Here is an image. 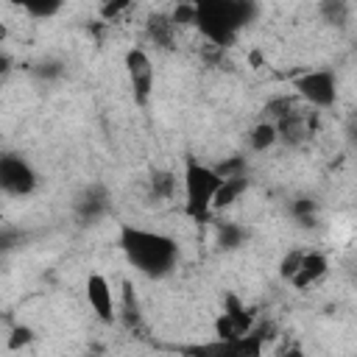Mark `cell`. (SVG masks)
I'll return each instance as SVG.
<instances>
[{
	"instance_id": "cell-2",
	"label": "cell",
	"mask_w": 357,
	"mask_h": 357,
	"mask_svg": "<svg viewBox=\"0 0 357 357\" xmlns=\"http://www.w3.org/2000/svg\"><path fill=\"white\" fill-rule=\"evenodd\" d=\"M254 11L257 8L243 0H201L195 3V28L215 47H229Z\"/></svg>"
},
{
	"instance_id": "cell-22",
	"label": "cell",
	"mask_w": 357,
	"mask_h": 357,
	"mask_svg": "<svg viewBox=\"0 0 357 357\" xmlns=\"http://www.w3.org/2000/svg\"><path fill=\"white\" fill-rule=\"evenodd\" d=\"M276 357H304V351H301V346L290 343V346H284L282 351H276Z\"/></svg>"
},
{
	"instance_id": "cell-1",
	"label": "cell",
	"mask_w": 357,
	"mask_h": 357,
	"mask_svg": "<svg viewBox=\"0 0 357 357\" xmlns=\"http://www.w3.org/2000/svg\"><path fill=\"white\" fill-rule=\"evenodd\" d=\"M117 243H120V251L126 254V259L139 273H145L151 279L167 276L178 262V243L170 234H162V231H151V229L123 223Z\"/></svg>"
},
{
	"instance_id": "cell-8",
	"label": "cell",
	"mask_w": 357,
	"mask_h": 357,
	"mask_svg": "<svg viewBox=\"0 0 357 357\" xmlns=\"http://www.w3.org/2000/svg\"><path fill=\"white\" fill-rule=\"evenodd\" d=\"M84 293H86V301H89L92 312L103 324H112L114 321V293H112L109 279L103 273H89L86 284H84Z\"/></svg>"
},
{
	"instance_id": "cell-11",
	"label": "cell",
	"mask_w": 357,
	"mask_h": 357,
	"mask_svg": "<svg viewBox=\"0 0 357 357\" xmlns=\"http://www.w3.org/2000/svg\"><path fill=\"white\" fill-rule=\"evenodd\" d=\"M276 142H279V131H276V126H273L271 120L257 123V126L251 128V134H248V145H251V151H257V153L273 148Z\"/></svg>"
},
{
	"instance_id": "cell-21",
	"label": "cell",
	"mask_w": 357,
	"mask_h": 357,
	"mask_svg": "<svg viewBox=\"0 0 357 357\" xmlns=\"http://www.w3.org/2000/svg\"><path fill=\"white\" fill-rule=\"evenodd\" d=\"M293 212H296V218H301V220H304V226H310L312 212H315V204H312V201H307V198H301L298 204H293Z\"/></svg>"
},
{
	"instance_id": "cell-7",
	"label": "cell",
	"mask_w": 357,
	"mask_h": 357,
	"mask_svg": "<svg viewBox=\"0 0 357 357\" xmlns=\"http://www.w3.org/2000/svg\"><path fill=\"white\" fill-rule=\"evenodd\" d=\"M0 187L8 195H28L36 190V173L22 156L6 153L0 159Z\"/></svg>"
},
{
	"instance_id": "cell-13",
	"label": "cell",
	"mask_w": 357,
	"mask_h": 357,
	"mask_svg": "<svg viewBox=\"0 0 357 357\" xmlns=\"http://www.w3.org/2000/svg\"><path fill=\"white\" fill-rule=\"evenodd\" d=\"M151 187H153V195L156 198H173V192H176V176L167 173V170H159V173H153Z\"/></svg>"
},
{
	"instance_id": "cell-14",
	"label": "cell",
	"mask_w": 357,
	"mask_h": 357,
	"mask_svg": "<svg viewBox=\"0 0 357 357\" xmlns=\"http://www.w3.org/2000/svg\"><path fill=\"white\" fill-rule=\"evenodd\" d=\"M301 259H304V251H298V248H293V251H287V254L282 257V262H279V276H282L287 284H290V282H293V276L298 273Z\"/></svg>"
},
{
	"instance_id": "cell-3",
	"label": "cell",
	"mask_w": 357,
	"mask_h": 357,
	"mask_svg": "<svg viewBox=\"0 0 357 357\" xmlns=\"http://www.w3.org/2000/svg\"><path fill=\"white\" fill-rule=\"evenodd\" d=\"M184 215L195 223H206L215 212V192L220 190L223 178L215 173V167L198 162L195 156L184 159Z\"/></svg>"
},
{
	"instance_id": "cell-17",
	"label": "cell",
	"mask_w": 357,
	"mask_h": 357,
	"mask_svg": "<svg viewBox=\"0 0 357 357\" xmlns=\"http://www.w3.org/2000/svg\"><path fill=\"white\" fill-rule=\"evenodd\" d=\"M22 11L36 17V20H47V17L61 11V3H56V0L53 3H22Z\"/></svg>"
},
{
	"instance_id": "cell-20",
	"label": "cell",
	"mask_w": 357,
	"mask_h": 357,
	"mask_svg": "<svg viewBox=\"0 0 357 357\" xmlns=\"http://www.w3.org/2000/svg\"><path fill=\"white\" fill-rule=\"evenodd\" d=\"M128 8H131V3H126V0H120V3H106V6H100V17H103V22H114V17L123 14V11H128Z\"/></svg>"
},
{
	"instance_id": "cell-16",
	"label": "cell",
	"mask_w": 357,
	"mask_h": 357,
	"mask_svg": "<svg viewBox=\"0 0 357 357\" xmlns=\"http://www.w3.org/2000/svg\"><path fill=\"white\" fill-rule=\"evenodd\" d=\"M243 243V229L234 223H220L218 226V245L220 248H237Z\"/></svg>"
},
{
	"instance_id": "cell-19",
	"label": "cell",
	"mask_w": 357,
	"mask_h": 357,
	"mask_svg": "<svg viewBox=\"0 0 357 357\" xmlns=\"http://www.w3.org/2000/svg\"><path fill=\"white\" fill-rule=\"evenodd\" d=\"M173 25H195V3L190 6H176L173 14H170Z\"/></svg>"
},
{
	"instance_id": "cell-9",
	"label": "cell",
	"mask_w": 357,
	"mask_h": 357,
	"mask_svg": "<svg viewBox=\"0 0 357 357\" xmlns=\"http://www.w3.org/2000/svg\"><path fill=\"white\" fill-rule=\"evenodd\" d=\"M326 271H329L326 254H321V251H304L301 268H298V273L293 276L290 284H293L296 290H307V287H312L315 282H321V279L326 276Z\"/></svg>"
},
{
	"instance_id": "cell-5",
	"label": "cell",
	"mask_w": 357,
	"mask_h": 357,
	"mask_svg": "<svg viewBox=\"0 0 357 357\" xmlns=\"http://www.w3.org/2000/svg\"><path fill=\"white\" fill-rule=\"evenodd\" d=\"M293 89L301 100L315 109H332L337 100V78L329 70H310L293 78Z\"/></svg>"
},
{
	"instance_id": "cell-18",
	"label": "cell",
	"mask_w": 357,
	"mask_h": 357,
	"mask_svg": "<svg viewBox=\"0 0 357 357\" xmlns=\"http://www.w3.org/2000/svg\"><path fill=\"white\" fill-rule=\"evenodd\" d=\"M31 340H33V329L20 324V326H14V329H11V335H8V349H11V351H17V349L28 346Z\"/></svg>"
},
{
	"instance_id": "cell-10",
	"label": "cell",
	"mask_w": 357,
	"mask_h": 357,
	"mask_svg": "<svg viewBox=\"0 0 357 357\" xmlns=\"http://www.w3.org/2000/svg\"><path fill=\"white\" fill-rule=\"evenodd\" d=\"M245 190H248V178H245V176H240V178H223L220 190L215 192V204H212V209L218 212V209L231 206V204H234Z\"/></svg>"
},
{
	"instance_id": "cell-15",
	"label": "cell",
	"mask_w": 357,
	"mask_h": 357,
	"mask_svg": "<svg viewBox=\"0 0 357 357\" xmlns=\"http://www.w3.org/2000/svg\"><path fill=\"white\" fill-rule=\"evenodd\" d=\"M212 167H215V173H218L220 178H240V176H245V159H243V156L223 159V162H218V165H212Z\"/></svg>"
},
{
	"instance_id": "cell-12",
	"label": "cell",
	"mask_w": 357,
	"mask_h": 357,
	"mask_svg": "<svg viewBox=\"0 0 357 357\" xmlns=\"http://www.w3.org/2000/svg\"><path fill=\"white\" fill-rule=\"evenodd\" d=\"M173 31H176V25H173V20L165 17V14H156V17L148 20V36H151L159 47H170V45H173Z\"/></svg>"
},
{
	"instance_id": "cell-4",
	"label": "cell",
	"mask_w": 357,
	"mask_h": 357,
	"mask_svg": "<svg viewBox=\"0 0 357 357\" xmlns=\"http://www.w3.org/2000/svg\"><path fill=\"white\" fill-rule=\"evenodd\" d=\"M273 326H254L248 335L234 337V340H209V343H192L181 346L178 351L184 357H262L265 340L271 337Z\"/></svg>"
},
{
	"instance_id": "cell-6",
	"label": "cell",
	"mask_w": 357,
	"mask_h": 357,
	"mask_svg": "<svg viewBox=\"0 0 357 357\" xmlns=\"http://www.w3.org/2000/svg\"><path fill=\"white\" fill-rule=\"evenodd\" d=\"M126 73H128V84L134 92V103L137 106H148L151 95H153V61L142 47H131L126 53Z\"/></svg>"
}]
</instances>
